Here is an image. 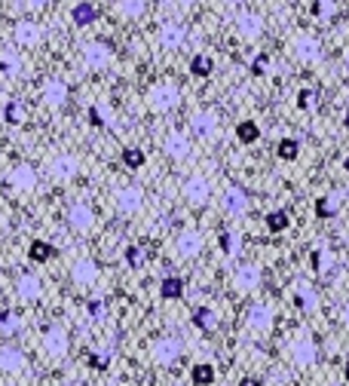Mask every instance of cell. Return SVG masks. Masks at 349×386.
<instances>
[{
    "instance_id": "6da1fadb",
    "label": "cell",
    "mask_w": 349,
    "mask_h": 386,
    "mask_svg": "<svg viewBox=\"0 0 349 386\" xmlns=\"http://www.w3.org/2000/svg\"><path fill=\"white\" fill-rule=\"evenodd\" d=\"M6 181H10L12 191L31 193L37 187V172H34V166H28V162H16V166L10 169V175H6Z\"/></svg>"
},
{
    "instance_id": "7a4b0ae2",
    "label": "cell",
    "mask_w": 349,
    "mask_h": 386,
    "mask_svg": "<svg viewBox=\"0 0 349 386\" xmlns=\"http://www.w3.org/2000/svg\"><path fill=\"white\" fill-rule=\"evenodd\" d=\"M49 172L56 181H71V178H77V172H80V160H77V154H71V150L68 154H58V156H52Z\"/></svg>"
},
{
    "instance_id": "3957f363",
    "label": "cell",
    "mask_w": 349,
    "mask_h": 386,
    "mask_svg": "<svg viewBox=\"0 0 349 386\" xmlns=\"http://www.w3.org/2000/svg\"><path fill=\"white\" fill-rule=\"evenodd\" d=\"M64 218H68V224L80 233L95 224V212H92L89 202H71V206L64 208Z\"/></svg>"
},
{
    "instance_id": "277c9868",
    "label": "cell",
    "mask_w": 349,
    "mask_h": 386,
    "mask_svg": "<svg viewBox=\"0 0 349 386\" xmlns=\"http://www.w3.org/2000/svg\"><path fill=\"white\" fill-rule=\"evenodd\" d=\"M98 276H101V267L95 264V261L89 258H80L71 264V279H74L77 285H83V289H89V285L98 282Z\"/></svg>"
},
{
    "instance_id": "5b68a950",
    "label": "cell",
    "mask_w": 349,
    "mask_h": 386,
    "mask_svg": "<svg viewBox=\"0 0 349 386\" xmlns=\"http://www.w3.org/2000/svg\"><path fill=\"white\" fill-rule=\"evenodd\" d=\"M114 202L117 208H120V215H135L138 208L144 206V191L141 187H120V191L114 193Z\"/></svg>"
},
{
    "instance_id": "8992f818",
    "label": "cell",
    "mask_w": 349,
    "mask_h": 386,
    "mask_svg": "<svg viewBox=\"0 0 349 386\" xmlns=\"http://www.w3.org/2000/svg\"><path fill=\"white\" fill-rule=\"evenodd\" d=\"M83 62H86L92 71L108 68V64H110V47H108V43H101V40L86 43V47H83Z\"/></svg>"
},
{
    "instance_id": "52a82bcc",
    "label": "cell",
    "mask_w": 349,
    "mask_h": 386,
    "mask_svg": "<svg viewBox=\"0 0 349 386\" xmlns=\"http://www.w3.org/2000/svg\"><path fill=\"white\" fill-rule=\"evenodd\" d=\"M12 37H16L19 47H37L43 37V28L37 22H31V19H22V22H16V28H12Z\"/></svg>"
},
{
    "instance_id": "ba28073f",
    "label": "cell",
    "mask_w": 349,
    "mask_h": 386,
    "mask_svg": "<svg viewBox=\"0 0 349 386\" xmlns=\"http://www.w3.org/2000/svg\"><path fill=\"white\" fill-rule=\"evenodd\" d=\"M68 346H71V340H68V331L64 328H49L43 335V352L46 356L62 359L64 352H68Z\"/></svg>"
},
{
    "instance_id": "9c48e42d",
    "label": "cell",
    "mask_w": 349,
    "mask_h": 386,
    "mask_svg": "<svg viewBox=\"0 0 349 386\" xmlns=\"http://www.w3.org/2000/svg\"><path fill=\"white\" fill-rule=\"evenodd\" d=\"M25 365H28V359H25V352L19 350V346H0V371H6V374H22Z\"/></svg>"
},
{
    "instance_id": "30bf717a",
    "label": "cell",
    "mask_w": 349,
    "mask_h": 386,
    "mask_svg": "<svg viewBox=\"0 0 349 386\" xmlns=\"http://www.w3.org/2000/svg\"><path fill=\"white\" fill-rule=\"evenodd\" d=\"M40 98H43V104H49V108H62V104L68 101V83L58 80V77H52V80L43 83Z\"/></svg>"
},
{
    "instance_id": "8fae6325",
    "label": "cell",
    "mask_w": 349,
    "mask_h": 386,
    "mask_svg": "<svg viewBox=\"0 0 349 386\" xmlns=\"http://www.w3.org/2000/svg\"><path fill=\"white\" fill-rule=\"evenodd\" d=\"M150 104H154L156 110H169L178 104V89L169 86V83H160V86L150 89Z\"/></svg>"
},
{
    "instance_id": "7c38bea8",
    "label": "cell",
    "mask_w": 349,
    "mask_h": 386,
    "mask_svg": "<svg viewBox=\"0 0 349 386\" xmlns=\"http://www.w3.org/2000/svg\"><path fill=\"white\" fill-rule=\"evenodd\" d=\"M16 294L22 300H37L40 298V279H37L34 273H22V276L16 279Z\"/></svg>"
},
{
    "instance_id": "4fadbf2b",
    "label": "cell",
    "mask_w": 349,
    "mask_h": 386,
    "mask_svg": "<svg viewBox=\"0 0 349 386\" xmlns=\"http://www.w3.org/2000/svg\"><path fill=\"white\" fill-rule=\"evenodd\" d=\"M175 356H178V340H172V337H160L154 343V359L156 362H175Z\"/></svg>"
},
{
    "instance_id": "5bb4252c",
    "label": "cell",
    "mask_w": 349,
    "mask_h": 386,
    "mask_svg": "<svg viewBox=\"0 0 349 386\" xmlns=\"http://www.w3.org/2000/svg\"><path fill=\"white\" fill-rule=\"evenodd\" d=\"M95 16H98V10H95L92 3H77V6H71V22L80 25V28H86V25L95 22Z\"/></svg>"
},
{
    "instance_id": "9a60e30c",
    "label": "cell",
    "mask_w": 349,
    "mask_h": 386,
    "mask_svg": "<svg viewBox=\"0 0 349 386\" xmlns=\"http://www.w3.org/2000/svg\"><path fill=\"white\" fill-rule=\"evenodd\" d=\"M0 68H3L6 74H16V71H22V52L3 49V52H0Z\"/></svg>"
},
{
    "instance_id": "2e32d148",
    "label": "cell",
    "mask_w": 349,
    "mask_h": 386,
    "mask_svg": "<svg viewBox=\"0 0 349 386\" xmlns=\"http://www.w3.org/2000/svg\"><path fill=\"white\" fill-rule=\"evenodd\" d=\"M22 328V316L12 310H3L0 313V335H16V331Z\"/></svg>"
},
{
    "instance_id": "e0dca14e",
    "label": "cell",
    "mask_w": 349,
    "mask_h": 386,
    "mask_svg": "<svg viewBox=\"0 0 349 386\" xmlns=\"http://www.w3.org/2000/svg\"><path fill=\"white\" fill-rule=\"evenodd\" d=\"M236 135H239L242 145H254V141L261 138V129L254 126L252 120H245V123H239V126H236Z\"/></svg>"
},
{
    "instance_id": "ac0fdd59",
    "label": "cell",
    "mask_w": 349,
    "mask_h": 386,
    "mask_svg": "<svg viewBox=\"0 0 349 386\" xmlns=\"http://www.w3.org/2000/svg\"><path fill=\"white\" fill-rule=\"evenodd\" d=\"M28 254H31V261H49L52 254H56V248H52L49 242H43V239H34L31 242V248H28Z\"/></svg>"
},
{
    "instance_id": "d6986e66",
    "label": "cell",
    "mask_w": 349,
    "mask_h": 386,
    "mask_svg": "<svg viewBox=\"0 0 349 386\" xmlns=\"http://www.w3.org/2000/svg\"><path fill=\"white\" fill-rule=\"evenodd\" d=\"M288 224H291V221H288V212H269L267 215V230L269 233H282Z\"/></svg>"
},
{
    "instance_id": "ffe728a7",
    "label": "cell",
    "mask_w": 349,
    "mask_h": 386,
    "mask_svg": "<svg viewBox=\"0 0 349 386\" xmlns=\"http://www.w3.org/2000/svg\"><path fill=\"white\" fill-rule=\"evenodd\" d=\"M160 291H163V298L166 300H175V298H181V291H184V282L181 279H163V285H160Z\"/></svg>"
},
{
    "instance_id": "44dd1931",
    "label": "cell",
    "mask_w": 349,
    "mask_h": 386,
    "mask_svg": "<svg viewBox=\"0 0 349 386\" xmlns=\"http://www.w3.org/2000/svg\"><path fill=\"white\" fill-rule=\"evenodd\" d=\"M160 40L166 43V47H178V43H181V28H178V25H163Z\"/></svg>"
},
{
    "instance_id": "7402d4cb",
    "label": "cell",
    "mask_w": 349,
    "mask_h": 386,
    "mask_svg": "<svg viewBox=\"0 0 349 386\" xmlns=\"http://www.w3.org/2000/svg\"><path fill=\"white\" fill-rule=\"evenodd\" d=\"M144 10H147V6L138 3V0H126V3H117V12H120V16H126V19H132V16H144Z\"/></svg>"
},
{
    "instance_id": "603a6c76",
    "label": "cell",
    "mask_w": 349,
    "mask_h": 386,
    "mask_svg": "<svg viewBox=\"0 0 349 386\" xmlns=\"http://www.w3.org/2000/svg\"><path fill=\"white\" fill-rule=\"evenodd\" d=\"M212 381H215V368H212V365H196V368H193V383L208 386Z\"/></svg>"
},
{
    "instance_id": "cb8c5ba5",
    "label": "cell",
    "mask_w": 349,
    "mask_h": 386,
    "mask_svg": "<svg viewBox=\"0 0 349 386\" xmlns=\"http://www.w3.org/2000/svg\"><path fill=\"white\" fill-rule=\"evenodd\" d=\"M190 68H193V74H196V77H208V74H212L215 64H212V58H208V56H196Z\"/></svg>"
},
{
    "instance_id": "d4e9b609",
    "label": "cell",
    "mask_w": 349,
    "mask_h": 386,
    "mask_svg": "<svg viewBox=\"0 0 349 386\" xmlns=\"http://www.w3.org/2000/svg\"><path fill=\"white\" fill-rule=\"evenodd\" d=\"M178 248H181V254H196L200 252V239H196L193 233H184V237L178 239Z\"/></svg>"
},
{
    "instance_id": "484cf974",
    "label": "cell",
    "mask_w": 349,
    "mask_h": 386,
    "mask_svg": "<svg viewBox=\"0 0 349 386\" xmlns=\"http://www.w3.org/2000/svg\"><path fill=\"white\" fill-rule=\"evenodd\" d=\"M298 150H300V145L294 138H282L279 141V156H282V160H294V156H298Z\"/></svg>"
},
{
    "instance_id": "4316f807",
    "label": "cell",
    "mask_w": 349,
    "mask_h": 386,
    "mask_svg": "<svg viewBox=\"0 0 349 386\" xmlns=\"http://www.w3.org/2000/svg\"><path fill=\"white\" fill-rule=\"evenodd\" d=\"M166 154H172V156H184V154H187V141H184L181 135H172V138L166 141Z\"/></svg>"
},
{
    "instance_id": "83f0119b",
    "label": "cell",
    "mask_w": 349,
    "mask_h": 386,
    "mask_svg": "<svg viewBox=\"0 0 349 386\" xmlns=\"http://www.w3.org/2000/svg\"><path fill=\"white\" fill-rule=\"evenodd\" d=\"M89 120H92V126H104V120H108V108H104V104H92Z\"/></svg>"
},
{
    "instance_id": "f1b7e54d",
    "label": "cell",
    "mask_w": 349,
    "mask_h": 386,
    "mask_svg": "<svg viewBox=\"0 0 349 386\" xmlns=\"http://www.w3.org/2000/svg\"><path fill=\"white\" fill-rule=\"evenodd\" d=\"M6 120H10V123H22L25 120V108H22V104H19V101L6 104Z\"/></svg>"
},
{
    "instance_id": "f546056e",
    "label": "cell",
    "mask_w": 349,
    "mask_h": 386,
    "mask_svg": "<svg viewBox=\"0 0 349 386\" xmlns=\"http://www.w3.org/2000/svg\"><path fill=\"white\" fill-rule=\"evenodd\" d=\"M187 196H190V200H196V202H200L202 196H206V184H202L200 178H193V181H190V184H187Z\"/></svg>"
},
{
    "instance_id": "4dcf8cb0",
    "label": "cell",
    "mask_w": 349,
    "mask_h": 386,
    "mask_svg": "<svg viewBox=\"0 0 349 386\" xmlns=\"http://www.w3.org/2000/svg\"><path fill=\"white\" fill-rule=\"evenodd\" d=\"M123 160H126V166L135 169V166H141V162H144V154H141V150H135V147H129L126 154H123Z\"/></svg>"
},
{
    "instance_id": "1f68e13d",
    "label": "cell",
    "mask_w": 349,
    "mask_h": 386,
    "mask_svg": "<svg viewBox=\"0 0 349 386\" xmlns=\"http://www.w3.org/2000/svg\"><path fill=\"white\" fill-rule=\"evenodd\" d=\"M193 322L200 325V328H208V325H212V313H208V310H196Z\"/></svg>"
},
{
    "instance_id": "d6a6232c",
    "label": "cell",
    "mask_w": 349,
    "mask_h": 386,
    "mask_svg": "<svg viewBox=\"0 0 349 386\" xmlns=\"http://www.w3.org/2000/svg\"><path fill=\"white\" fill-rule=\"evenodd\" d=\"M315 215H319V218H328V215H331V206H328V200H315Z\"/></svg>"
},
{
    "instance_id": "836d02e7",
    "label": "cell",
    "mask_w": 349,
    "mask_h": 386,
    "mask_svg": "<svg viewBox=\"0 0 349 386\" xmlns=\"http://www.w3.org/2000/svg\"><path fill=\"white\" fill-rule=\"evenodd\" d=\"M89 313H92L95 319H101V316H104V304H101V300H92V304H89Z\"/></svg>"
},
{
    "instance_id": "e575fe53",
    "label": "cell",
    "mask_w": 349,
    "mask_h": 386,
    "mask_svg": "<svg viewBox=\"0 0 349 386\" xmlns=\"http://www.w3.org/2000/svg\"><path fill=\"white\" fill-rule=\"evenodd\" d=\"M309 98H313V93H309V89H304V93L298 95V104H300V108H306V104H309Z\"/></svg>"
},
{
    "instance_id": "d590c367",
    "label": "cell",
    "mask_w": 349,
    "mask_h": 386,
    "mask_svg": "<svg viewBox=\"0 0 349 386\" xmlns=\"http://www.w3.org/2000/svg\"><path fill=\"white\" fill-rule=\"evenodd\" d=\"M129 261L132 264H141V248H129Z\"/></svg>"
},
{
    "instance_id": "8d00e7d4",
    "label": "cell",
    "mask_w": 349,
    "mask_h": 386,
    "mask_svg": "<svg viewBox=\"0 0 349 386\" xmlns=\"http://www.w3.org/2000/svg\"><path fill=\"white\" fill-rule=\"evenodd\" d=\"M92 365H108V352H98V356H92Z\"/></svg>"
},
{
    "instance_id": "74e56055",
    "label": "cell",
    "mask_w": 349,
    "mask_h": 386,
    "mask_svg": "<svg viewBox=\"0 0 349 386\" xmlns=\"http://www.w3.org/2000/svg\"><path fill=\"white\" fill-rule=\"evenodd\" d=\"M239 386H261L258 381H254V377H242V383Z\"/></svg>"
},
{
    "instance_id": "f35d334b",
    "label": "cell",
    "mask_w": 349,
    "mask_h": 386,
    "mask_svg": "<svg viewBox=\"0 0 349 386\" xmlns=\"http://www.w3.org/2000/svg\"><path fill=\"white\" fill-rule=\"evenodd\" d=\"M346 377H349V362H346Z\"/></svg>"
},
{
    "instance_id": "ab89813d",
    "label": "cell",
    "mask_w": 349,
    "mask_h": 386,
    "mask_svg": "<svg viewBox=\"0 0 349 386\" xmlns=\"http://www.w3.org/2000/svg\"><path fill=\"white\" fill-rule=\"evenodd\" d=\"M346 169H349V156H346Z\"/></svg>"
}]
</instances>
